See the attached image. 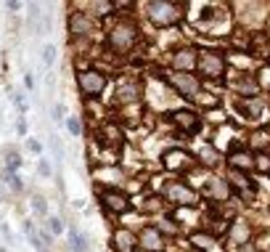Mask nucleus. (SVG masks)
Returning <instances> with one entry per match:
<instances>
[{"label":"nucleus","instance_id":"obj_16","mask_svg":"<svg viewBox=\"0 0 270 252\" xmlns=\"http://www.w3.org/2000/svg\"><path fill=\"white\" fill-rule=\"evenodd\" d=\"M32 207H35L37 212H45V202H43V197H35V199H32Z\"/></svg>","mask_w":270,"mask_h":252},{"label":"nucleus","instance_id":"obj_14","mask_svg":"<svg viewBox=\"0 0 270 252\" xmlns=\"http://www.w3.org/2000/svg\"><path fill=\"white\" fill-rule=\"evenodd\" d=\"M53 59H56V48H53V45H48V48L43 51V61L45 64H53Z\"/></svg>","mask_w":270,"mask_h":252},{"label":"nucleus","instance_id":"obj_15","mask_svg":"<svg viewBox=\"0 0 270 252\" xmlns=\"http://www.w3.org/2000/svg\"><path fill=\"white\" fill-rule=\"evenodd\" d=\"M48 226H51L53 234H61V231H64V223H61L59 218H51V220H48Z\"/></svg>","mask_w":270,"mask_h":252},{"label":"nucleus","instance_id":"obj_11","mask_svg":"<svg viewBox=\"0 0 270 252\" xmlns=\"http://www.w3.org/2000/svg\"><path fill=\"white\" fill-rule=\"evenodd\" d=\"M135 98H138V85L119 88V101H135Z\"/></svg>","mask_w":270,"mask_h":252},{"label":"nucleus","instance_id":"obj_3","mask_svg":"<svg viewBox=\"0 0 270 252\" xmlns=\"http://www.w3.org/2000/svg\"><path fill=\"white\" fill-rule=\"evenodd\" d=\"M201 69L209 74V77H222V72H225V59L217 53V51H207V53H201Z\"/></svg>","mask_w":270,"mask_h":252},{"label":"nucleus","instance_id":"obj_9","mask_svg":"<svg viewBox=\"0 0 270 252\" xmlns=\"http://www.w3.org/2000/svg\"><path fill=\"white\" fill-rule=\"evenodd\" d=\"M175 67L183 69V67H193V51H180L175 56Z\"/></svg>","mask_w":270,"mask_h":252},{"label":"nucleus","instance_id":"obj_1","mask_svg":"<svg viewBox=\"0 0 270 252\" xmlns=\"http://www.w3.org/2000/svg\"><path fill=\"white\" fill-rule=\"evenodd\" d=\"M104 85H106V77L101 72H77V88L82 90V96L96 98L101 96Z\"/></svg>","mask_w":270,"mask_h":252},{"label":"nucleus","instance_id":"obj_6","mask_svg":"<svg viewBox=\"0 0 270 252\" xmlns=\"http://www.w3.org/2000/svg\"><path fill=\"white\" fill-rule=\"evenodd\" d=\"M172 122L180 125V128H188V133H196L199 130V117L193 114V111H175Z\"/></svg>","mask_w":270,"mask_h":252},{"label":"nucleus","instance_id":"obj_5","mask_svg":"<svg viewBox=\"0 0 270 252\" xmlns=\"http://www.w3.org/2000/svg\"><path fill=\"white\" fill-rule=\"evenodd\" d=\"M170 82L183 93V96H188V98H193L199 93V82L193 80V74H172Z\"/></svg>","mask_w":270,"mask_h":252},{"label":"nucleus","instance_id":"obj_12","mask_svg":"<svg viewBox=\"0 0 270 252\" xmlns=\"http://www.w3.org/2000/svg\"><path fill=\"white\" fill-rule=\"evenodd\" d=\"M170 197H172V199H183V202H188V204L193 202V194H191L188 189H180V186H178V189H172Z\"/></svg>","mask_w":270,"mask_h":252},{"label":"nucleus","instance_id":"obj_10","mask_svg":"<svg viewBox=\"0 0 270 252\" xmlns=\"http://www.w3.org/2000/svg\"><path fill=\"white\" fill-rule=\"evenodd\" d=\"M72 249L74 252H88V239L77 234V231H72Z\"/></svg>","mask_w":270,"mask_h":252},{"label":"nucleus","instance_id":"obj_7","mask_svg":"<svg viewBox=\"0 0 270 252\" xmlns=\"http://www.w3.org/2000/svg\"><path fill=\"white\" fill-rule=\"evenodd\" d=\"M141 244L146 247V249H162L164 247V241H162V236H159V231H154V228H143V234H141Z\"/></svg>","mask_w":270,"mask_h":252},{"label":"nucleus","instance_id":"obj_4","mask_svg":"<svg viewBox=\"0 0 270 252\" xmlns=\"http://www.w3.org/2000/svg\"><path fill=\"white\" fill-rule=\"evenodd\" d=\"M98 194H101V199H104L106 207L114 210V212H125V210L130 207V202H127V197H125L122 191H109V189L101 191V189H98Z\"/></svg>","mask_w":270,"mask_h":252},{"label":"nucleus","instance_id":"obj_17","mask_svg":"<svg viewBox=\"0 0 270 252\" xmlns=\"http://www.w3.org/2000/svg\"><path fill=\"white\" fill-rule=\"evenodd\" d=\"M40 173H43V175H48V173H51V167H48V162H40Z\"/></svg>","mask_w":270,"mask_h":252},{"label":"nucleus","instance_id":"obj_13","mask_svg":"<svg viewBox=\"0 0 270 252\" xmlns=\"http://www.w3.org/2000/svg\"><path fill=\"white\" fill-rule=\"evenodd\" d=\"M67 128H69L72 136H80V133H82V125H80L77 117H69V119H67Z\"/></svg>","mask_w":270,"mask_h":252},{"label":"nucleus","instance_id":"obj_2","mask_svg":"<svg viewBox=\"0 0 270 252\" xmlns=\"http://www.w3.org/2000/svg\"><path fill=\"white\" fill-rule=\"evenodd\" d=\"M148 16H151L156 24H172V22H178L180 11H175L172 3H151L148 6Z\"/></svg>","mask_w":270,"mask_h":252},{"label":"nucleus","instance_id":"obj_8","mask_svg":"<svg viewBox=\"0 0 270 252\" xmlns=\"http://www.w3.org/2000/svg\"><path fill=\"white\" fill-rule=\"evenodd\" d=\"M114 244H117V249H119V252H133V236H130L127 231H117Z\"/></svg>","mask_w":270,"mask_h":252}]
</instances>
